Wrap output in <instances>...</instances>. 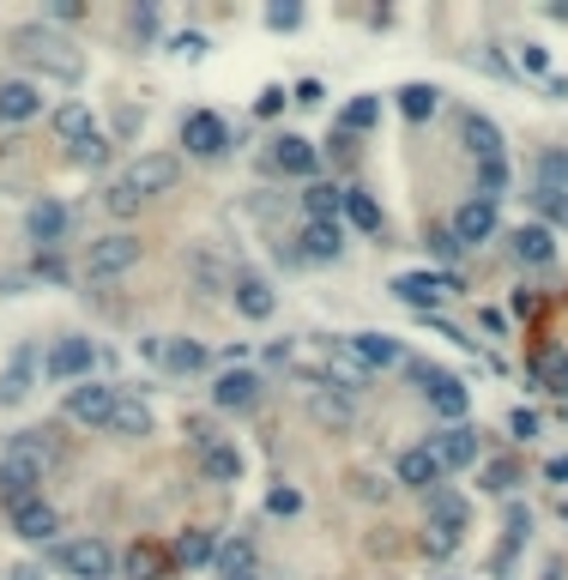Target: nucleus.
Here are the masks:
<instances>
[{"mask_svg":"<svg viewBox=\"0 0 568 580\" xmlns=\"http://www.w3.org/2000/svg\"><path fill=\"white\" fill-rule=\"evenodd\" d=\"M182 146L193 151V158H224L230 151V127L218 122L212 109H193V115H182Z\"/></svg>","mask_w":568,"mask_h":580,"instance_id":"9d476101","label":"nucleus"},{"mask_svg":"<svg viewBox=\"0 0 568 580\" xmlns=\"http://www.w3.org/2000/svg\"><path fill=\"white\" fill-rule=\"evenodd\" d=\"M218 569H224V580H242V574H254V545H224L218 550Z\"/></svg>","mask_w":568,"mask_h":580,"instance_id":"c9c22d12","label":"nucleus"},{"mask_svg":"<svg viewBox=\"0 0 568 580\" xmlns=\"http://www.w3.org/2000/svg\"><path fill=\"white\" fill-rule=\"evenodd\" d=\"M514 484H520V472H514V460H496V466L484 472V489H496V496H508Z\"/></svg>","mask_w":568,"mask_h":580,"instance_id":"58836bf2","label":"nucleus"},{"mask_svg":"<svg viewBox=\"0 0 568 580\" xmlns=\"http://www.w3.org/2000/svg\"><path fill=\"white\" fill-rule=\"evenodd\" d=\"M273 109H284V92L273 85V92H261V115H273Z\"/></svg>","mask_w":568,"mask_h":580,"instance_id":"3c124183","label":"nucleus"},{"mask_svg":"<svg viewBox=\"0 0 568 580\" xmlns=\"http://www.w3.org/2000/svg\"><path fill=\"white\" fill-rule=\"evenodd\" d=\"M12 399H24V363L0 376V405H12Z\"/></svg>","mask_w":568,"mask_h":580,"instance_id":"37998d69","label":"nucleus"},{"mask_svg":"<svg viewBox=\"0 0 568 580\" xmlns=\"http://www.w3.org/2000/svg\"><path fill=\"white\" fill-rule=\"evenodd\" d=\"M315 418L320 423H351V405H345V399H315Z\"/></svg>","mask_w":568,"mask_h":580,"instance_id":"79ce46f5","label":"nucleus"},{"mask_svg":"<svg viewBox=\"0 0 568 580\" xmlns=\"http://www.w3.org/2000/svg\"><path fill=\"white\" fill-rule=\"evenodd\" d=\"M170 550L151 545V538H139L134 550H127V580H170Z\"/></svg>","mask_w":568,"mask_h":580,"instance_id":"5701e85b","label":"nucleus"},{"mask_svg":"<svg viewBox=\"0 0 568 580\" xmlns=\"http://www.w3.org/2000/svg\"><path fill=\"white\" fill-rule=\"evenodd\" d=\"M43 472H49V442L43 435L36 430L7 435V447H0V502L19 508V502L43 496Z\"/></svg>","mask_w":568,"mask_h":580,"instance_id":"f03ea898","label":"nucleus"},{"mask_svg":"<svg viewBox=\"0 0 568 580\" xmlns=\"http://www.w3.org/2000/svg\"><path fill=\"white\" fill-rule=\"evenodd\" d=\"M303 205H308V224H339V212H345V188H333V182H308Z\"/></svg>","mask_w":568,"mask_h":580,"instance_id":"c85d7f7f","label":"nucleus"},{"mask_svg":"<svg viewBox=\"0 0 568 580\" xmlns=\"http://www.w3.org/2000/svg\"><path fill=\"white\" fill-rule=\"evenodd\" d=\"M176 55H206V36H200V31L176 36Z\"/></svg>","mask_w":568,"mask_h":580,"instance_id":"09e8293b","label":"nucleus"},{"mask_svg":"<svg viewBox=\"0 0 568 580\" xmlns=\"http://www.w3.org/2000/svg\"><path fill=\"white\" fill-rule=\"evenodd\" d=\"M31 115H43V92H36L31 80L0 85V122H31Z\"/></svg>","mask_w":568,"mask_h":580,"instance_id":"4be33fe9","label":"nucleus"},{"mask_svg":"<svg viewBox=\"0 0 568 580\" xmlns=\"http://www.w3.org/2000/svg\"><path fill=\"white\" fill-rule=\"evenodd\" d=\"M466 520H472L466 496H454V489H430V532L435 538H448V545H454V538L466 532Z\"/></svg>","mask_w":568,"mask_h":580,"instance_id":"2eb2a0df","label":"nucleus"},{"mask_svg":"<svg viewBox=\"0 0 568 580\" xmlns=\"http://www.w3.org/2000/svg\"><path fill=\"white\" fill-rule=\"evenodd\" d=\"M266 24H273V31H296V24H303V7H291V0H273V7H266Z\"/></svg>","mask_w":568,"mask_h":580,"instance_id":"ea45409f","label":"nucleus"},{"mask_svg":"<svg viewBox=\"0 0 568 580\" xmlns=\"http://www.w3.org/2000/svg\"><path fill=\"white\" fill-rule=\"evenodd\" d=\"M134 31H139V36H151V31H158V12H151V7H146V12H134Z\"/></svg>","mask_w":568,"mask_h":580,"instance_id":"8fccbe9b","label":"nucleus"},{"mask_svg":"<svg viewBox=\"0 0 568 580\" xmlns=\"http://www.w3.org/2000/svg\"><path fill=\"white\" fill-rule=\"evenodd\" d=\"M496 224H502V218H496V200L472 193V200L454 212V224H448V230H454V242H460V249H484V242L496 236Z\"/></svg>","mask_w":568,"mask_h":580,"instance_id":"6e6552de","label":"nucleus"},{"mask_svg":"<svg viewBox=\"0 0 568 580\" xmlns=\"http://www.w3.org/2000/svg\"><path fill=\"white\" fill-rule=\"evenodd\" d=\"M466 146H472V158L477 164H496L502 158V127L496 122H490V115H466Z\"/></svg>","mask_w":568,"mask_h":580,"instance_id":"bb28decb","label":"nucleus"},{"mask_svg":"<svg viewBox=\"0 0 568 580\" xmlns=\"http://www.w3.org/2000/svg\"><path fill=\"white\" fill-rule=\"evenodd\" d=\"M230 296H236V315L242 320H273V308H278V296H273V285H266L261 273H236Z\"/></svg>","mask_w":568,"mask_h":580,"instance_id":"f3484780","label":"nucleus"},{"mask_svg":"<svg viewBox=\"0 0 568 580\" xmlns=\"http://www.w3.org/2000/svg\"><path fill=\"white\" fill-rule=\"evenodd\" d=\"M254 399H261V381H254L249 369H224V376L212 381V405L218 411H254Z\"/></svg>","mask_w":568,"mask_h":580,"instance_id":"a211bd4d","label":"nucleus"},{"mask_svg":"<svg viewBox=\"0 0 568 580\" xmlns=\"http://www.w3.org/2000/svg\"><path fill=\"white\" fill-rule=\"evenodd\" d=\"M411 376L423 381V393H430V405H435V418H448V423H460L466 418V405H472V393L460 387L454 376H442V369H411Z\"/></svg>","mask_w":568,"mask_h":580,"instance_id":"f8f14e48","label":"nucleus"},{"mask_svg":"<svg viewBox=\"0 0 568 580\" xmlns=\"http://www.w3.org/2000/svg\"><path fill=\"white\" fill-rule=\"evenodd\" d=\"M520 67H526V73H550V55H545L538 43H526V49H520Z\"/></svg>","mask_w":568,"mask_h":580,"instance_id":"a18cd8bd","label":"nucleus"},{"mask_svg":"<svg viewBox=\"0 0 568 580\" xmlns=\"http://www.w3.org/2000/svg\"><path fill=\"white\" fill-rule=\"evenodd\" d=\"M12 55H19L24 67H36L43 80H61V85L85 80V55L61 31H49V24H19V31H12Z\"/></svg>","mask_w":568,"mask_h":580,"instance_id":"7ed1b4c3","label":"nucleus"},{"mask_svg":"<svg viewBox=\"0 0 568 580\" xmlns=\"http://www.w3.org/2000/svg\"><path fill=\"white\" fill-rule=\"evenodd\" d=\"M423 242H430V249H435V254H442V261H454V254H460V242H454V230H430V236H423Z\"/></svg>","mask_w":568,"mask_h":580,"instance_id":"c03bdc74","label":"nucleus"},{"mask_svg":"<svg viewBox=\"0 0 568 580\" xmlns=\"http://www.w3.org/2000/svg\"><path fill=\"white\" fill-rule=\"evenodd\" d=\"M7 520H12V532L24 538V545H43V538H55V508H49L43 496H31V502H19V508H7Z\"/></svg>","mask_w":568,"mask_h":580,"instance_id":"dca6fc26","label":"nucleus"},{"mask_svg":"<svg viewBox=\"0 0 568 580\" xmlns=\"http://www.w3.org/2000/svg\"><path fill=\"white\" fill-rule=\"evenodd\" d=\"M55 134L67 139V146H85V139H97L92 109H85V103H61V109H55Z\"/></svg>","mask_w":568,"mask_h":580,"instance_id":"7c9ffc66","label":"nucleus"},{"mask_svg":"<svg viewBox=\"0 0 568 580\" xmlns=\"http://www.w3.org/2000/svg\"><path fill=\"white\" fill-rule=\"evenodd\" d=\"M430 454L442 460V472H460L477 460V430H466V423H448L442 435H430Z\"/></svg>","mask_w":568,"mask_h":580,"instance_id":"ddd939ff","label":"nucleus"},{"mask_svg":"<svg viewBox=\"0 0 568 580\" xmlns=\"http://www.w3.org/2000/svg\"><path fill=\"white\" fill-rule=\"evenodd\" d=\"M151 405L139 393H122L115 399V418H109V435H127V442H139V435H151Z\"/></svg>","mask_w":568,"mask_h":580,"instance_id":"412c9836","label":"nucleus"},{"mask_svg":"<svg viewBox=\"0 0 568 580\" xmlns=\"http://www.w3.org/2000/svg\"><path fill=\"white\" fill-rule=\"evenodd\" d=\"M92 363H97L92 339H55L49 357H43V376L49 381H80V376H92Z\"/></svg>","mask_w":568,"mask_h":580,"instance_id":"9b49d317","label":"nucleus"},{"mask_svg":"<svg viewBox=\"0 0 568 580\" xmlns=\"http://www.w3.org/2000/svg\"><path fill=\"white\" fill-rule=\"evenodd\" d=\"M103 205H109V212H115V218H134V212H139V193H134V188H127V182H115L109 193H103Z\"/></svg>","mask_w":568,"mask_h":580,"instance_id":"4c0bfd02","label":"nucleus"},{"mask_svg":"<svg viewBox=\"0 0 568 580\" xmlns=\"http://www.w3.org/2000/svg\"><path fill=\"white\" fill-rule=\"evenodd\" d=\"M242 580H254V574H242Z\"/></svg>","mask_w":568,"mask_h":580,"instance_id":"6e6d98bb","label":"nucleus"},{"mask_svg":"<svg viewBox=\"0 0 568 580\" xmlns=\"http://www.w3.org/2000/svg\"><path fill=\"white\" fill-rule=\"evenodd\" d=\"M296 249H303V261H339V249H345V230H339V224H303Z\"/></svg>","mask_w":568,"mask_h":580,"instance_id":"a878e982","label":"nucleus"},{"mask_svg":"<svg viewBox=\"0 0 568 580\" xmlns=\"http://www.w3.org/2000/svg\"><path fill=\"white\" fill-rule=\"evenodd\" d=\"M122 182L134 188L139 200H158V193H170L176 182H182V158H170V151H146V158L127 164Z\"/></svg>","mask_w":568,"mask_h":580,"instance_id":"423d86ee","label":"nucleus"},{"mask_svg":"<svg viewBox=\"0 0 568 580\" xmlns=\"http://www.w3.org/2000/svg\"><path fill=\"white\" fill-rule=\"evenodd\" d=\"M538 376L557 387V393H568V357H545V363H538Z\"/></svg>","mask_w":568,"mask_h":580,"instance_id":"a19ab883","label":"nucleus"},{"mask_svg":"<svg viewBox=\"0 0 568 580\" xmlns=\"http://www.w3.org/2000/svg\"><path fill=\"white\" fill-rule=\"evenodd\" d=\"M514 254H520L526 266H550V261H557V242H550L545 224H520V230H514Z\"/></svg>","mask_w":568,"mask_h":580,"instance_id":"cd10ccee","label":"nucleus"},{"mask_svg":"<svg viewBox=\"0 0 568 580\" xmlns=\"http://www.w3.org/2000/svg\"><path fill=\"white\" fill-rule=\"evenodd\" d=\"M550 19H562V24H568V0H550Z\"/></svg>","mask_w":568,"mask_h":580,"instance_id":"864d4df0","label":"nucleus"},{"mask_svg":"<svg viewBox=\"0 0 568 580\" xmlns=\"http://www.w3.org/2000/svg\"><path fill=\"white\" fill-rule=\"evenodd\" d=\"M73 164H80V170H103V164H109V139H85V146H73Z\"/></svg>","mask_w":568,"mask_h":580,"instance_id":"e433bc0d","label":"nucleus"},{"mask_svg":"<svg viewBox=\"0 0 568 580\" xmlns=\"http://www.w3.org/2000/svg\"><path fill=\"white\" fill-rule=\"evenodd\" d=\"M55 569L67 580H109L115 574V550L103 538H73V545L55 550Z\"/></svg>","mask_w":568,"mask_h":580,"instance_id":"39448f33","label":"nucleus"},{"mask_svg":"<svg viewBox=\"0 0 568 580\" xmlns=\"http://www.w3.org/2000/svg\"><path fill=\"white\" fill-rule=\"evenodd\" d=\"M115 399H122V387H109V381H80V387L67 393V418L85 423V430H109Z\"/></svg>","mask_w":568,"mask_h":580,"instance_id":"0eeeda50","label":"nucleus"},{"mask_svg":"<svg viewBox=\"0 0 568 580\" xmlns=\"http://www.w3.org/2000/svg\"><path fill=\"white\" fill-rule=\"evenodd\" d=\"M266 508H273V514H296V508H303V496H296V489H273Z\"/></svg>","mask_w":568,"mask_h":580,"instance_id":"49530a36","label":"nucleus"},{"mask_svg":"<svg viewBox=\"0 0 568 580\" xmlns=\"http://www.w3.org/2000/svg\"><path fill=\"white\" fill-rule=\"evenodd\" d=\"M345 218H351L357 230H369V236H381V205L369 200V193H357V188H345Z\"/></svg>","mask_w":568,"mask_h":580,"instance_id":"473e14b6","label":"nucleus"},{"mask_svg":"<svg viewBox=\"0 0 568 580\" xmlns=\"http://www.w3.org/2000/svg\"><path fill=\"white\" fill-rule=\"evenodd\" d=\"M139 254H146V242L127 236V230H115V236H97L92 254H85V278H122L139 266Z\"/></svg>","mask_w":568,"mask_h":580,"instance_id":"20e7f679","label":"nucleus"},{"mask_svg":"<svg viewBox=\"0 0 568 580\" xmlns=\"http://www.w3.org/2000/svg\"><path fill=\"white\" fill-rule=\"evenodd\" d=\"M12 580H43V574H36V569H12Z\"/></svg>","mask_w":568,"mask_h":580,"instance_id":"5fc2aeb1","label":"nucleus"},{"mask_svg":"<svg viewBox=\"0 0 568 580\" xmlns=\"http://www.w3.org/2000/svg\"><path fill=\"white\" fill-rule=\"evenodd\" d=\"M273 164H278V170L284 176H315V146H308V139H296V134H284L278 139V146H273Z\"/></svg>","mask_w":568,"mask_h":580,"instance_id":"c756f323","label":"nucleus"},{"mask_svg":"<svg viewBox=\"0 0 568 580\" xmlns=\"http://www.w3.org/2000/svg\"><path fill=\"white\" fill-rule=\"evenodd\" d=\"M273 363L315 387H345V393H364V381H369V369L351 357L345 339H284L273 345Z\"/></svg>","mask_w":568,"mask_h":580,"instance_id":"f257e3e1","label":"nucleus"},{"mask_svg":"<svg viewBox=\"0 0 568 580\" xmlns=\"http://www.w3.org/2000/svg\"><path fill=\"white\" fill-rule=\"evenodd\" d=\"M200 472H206L212 484H236V478H242V447H236V442L200 447Z\"/></svg>","mask_w":568,"mask_h":580,"instance_id":"393cba45","label":"nucleus"},{"mask_svg":"<svg viewBox=\"0 0 568 580\" xmlns=\"http://www.w3.org/2000/svg\"><path fill=\"white\" fill-rule=\"evenodd\" d=\"M170 557H176V562H188V569H200V562H212V557H218V545H212V532H182V538L170 545Z\"/></svg>","mask_w":568,"mask_h":580,"instance_id":"2f4dec72","label":"nucleus"},{"mask_svg":"<svg viewBox=\"0 0 568 580\" xmlns=\"http://www.w3.org/2000/svg\"><path fill=\"white\" fill-rule=\"evenodd\" d=\"M24 230H31V242H61L67 236V205L61 200H36L31 212H24Z\"/></svg>","mask_w":568,"mask_h":580,"instance_id":"b1692460","label":"nucleus"},{"mask_svg":"<svg viewBox=\"0 0 568 580\" xmlns=\"http://www.w3.org/2000/svg\"><path fill=\"white\" fill-rule=\"evenodd\" d=\"M146 351L158 357L170 376H200L206 369V345L200 339H146Z\"/></svg>","mask_w":568,"mask_h":580,"instance_id":"4468645a","label":"nucleus"},{"mask_svg":"<svg viewBox=\"0 0 568 580\" xmlns=\"http://www.w3.org/2000/svg\"><path fill=\"white\" fill-rule=\"evenodd\" d=\"M442 460L430 454V442L423 447H411V454H399V484H411V489H423V496H430V489H442Z\"/></svg>","mask_w":568,"mask_h":580,"instance_id":"6ab92c4d","label":"nucleus"},{"mask_svg":"<svg viewBox=\"0 0 568 580\" xmlns=\"http://www.w3.org/2000/svg\"><path fill=\"white\" fill-rule=\"evenodd\" d=\"M399 109H406L411 122H430V115L442 109V92H435V85H406V92H399Z\"/></svg>","mask_w":568,"mask_h":580,"instance_id":"72a5a7b5","label":"nucleus"},{"mask_svg":"<svg viewBox=\"0 0 568 580\" xmlns=\"http://www.w3.org/2000/svg\"><path fill=\"white\" fill-rule=\"evenodd\" d=\"M454 291H460L454 273H399L393 278V296L399 303H411V308H435V303H448Z\"/></svg>","mask_w":568,"mask_h":580,"instance_id":"1a4fd4ad","label":"nucleus"},{"mask_svg":"<svg viewBox=\"0 0 568 580\" xmlns=\"http://www.w3.org/2000/svg\"><path fill=\"white\" fill-rule=\"evenodd\" d=\"M351 357L364 369H393V363H406V351H399V339H387V333H351Z\"/></svg>","mask_w":568,"mask_h":580,"instance_id":"aec40b11","label":"nucleus"},{"mask_svg":"<svg viewBox=\"0 0 568 580\" xmlns=\"http://www.w3.org/2000/svg\"><path fill=\"white\" fill-rule=\"evenodd\" d=\"M376 122H381V97H351L345 103V115H339L345 134H369Z\"/></svg>","mask_w":568,"mask_h":580,"instance_id":"f704fd0d","label":"nucleus"},{"mask_svg":"<svg viewBox=\"0 0 568 580\" xmlns=\"http://www.w3.org/2000/svg\"><path fill=\"white\" fill-rule=\"evenodd\" d=\"M550 478H557V484H568V460H550Z\"/></svg>","mask_w":568,"mask_h":580,"instance_id":"603ef678","label":"nucleus"},{"mask_svg":"<svg viewBox=\"0 0 568 580\" xmlns=\"http://www.w3.org/2000/svg\"><path fill=\"white\" fill-rule=\"evenodd\" d=\"M508 430H514V435H526V442H533V435H538V418H533V411H514V418H508Z\"/></svg>","mask_w":568,"mask_h":580,"instance_id":"de8ad7c7","label":"nucleus"}]
</instances>
